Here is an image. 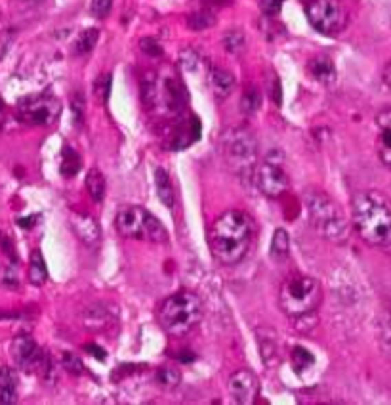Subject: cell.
Listing matches in <instances>:
<instances>
[{"label": "cell", "mask_w": 391, "mask_h": 405, "mask_svg": "<svg viewBox=\"0 0 391 405\" xmlns=\"http://www.w3.org/2000/svg\"><path fill=\"white\" fill-rule=\"evenodd\" d=\"M254 236L252 218L244 211L231 209L222 212L209 233L212 256L224 266H235L246 256Z\"/></svg>", "instance_id": "1"}, {"label": "cell", "mask_w": 391, "mask_h": 405, "mask_svg": "<svg viewBox=\"0 0 391 405\" xmlns=\"http://www.w3.org/2000/svg\"><path fill=\"white\" fill-rule=\"evenodd\" d=\"M353 228L361 239L378 249H391V199L380 191H361L351 201Z\"/></svg>", "instance_id": "2"}, {"label": "cell", "mask_w": 391, "mask_h": 405, "mask_svg": "<svg viewBox=\"0 0 391 405\" xmlns=\"http://www.w3.org/2000/svg\"><path fill=\"white\" fill-rule=\"evenodd\" d=\"M157 320L170 337H183L202 320V300L191 291H180L160 302Z\"/></svg>", "instance_id": "3"}, {"label": "cell", "mask_w": 391, "mask_h": 405, "mask_svg": "<svg viewBox=\"0 0 391 405\" xmlns=\"http://www.w3.org/2000/svg\"><path fill=\"white\" fill-rule=\"evenodd\" d=\"M309 224L317 233L332 243H344L350 239V222L338 202L323 191H309L306 195Z\"/></svg>", "instance_id": "4"}, {"label": "cell", "mask_w": 391, "mask_h": 405, "mask_svg": "<svg viewBox=\"0 0 391 405\" xmlns=\"http://www.w3.org/2000/svg\"><path fill=\"white\" fill-rule=\"evenodd\" d=\"M321 300H323L321 283L304 273L288 276L279 291V306L290 320H298L302 315L313 313L319 308Z\"/></svg>", "instance_id": "5"}, {"label": "cell", "mask_w": 391, "mask_h": 405, "mask_svg": "<svg viewBox=\"0 0 391 405\" xmlns=\"http://www.w3.org/2000/svg\"><path fill=\"white\" fill-rule=\"evenodd\" d=\"M222 153L227 160L229 169L237 174H249L258 165V142L256 136L249 127H233L229 128L222 136Z\"/></svg>", "instance_id": "6"}, {"label": "cell", "mask_w": 391, "mask_h": 405, "mask_svg": "<svg viewBox=\"0 0 391 405\" xmlns=\"http://www.w3.org/2000/svg\"><path fill=\"white\" fill-rule=\"evenodd\" d=\"M115 226L120 236L130 237V239H142V241H153V243L168 241L167 229L160 224V220L142 207L126 205L123 209H118Z\"/></svg>", "instance_id": "7"}, {"label": "cell", "mask_w": 391, "mask_h": 405, "mask_svg": "<svg viewBox=\"0 0 391 405\" xmlns=\"http://www.w3.org/2000/svg\"><path fill=\"white\" fill-rule=\"evenodd\" d=\"M254 182L266 197H281L288 191L290 180L284 170V155L281 152L267 153V157L254 167Z\"/></svg>", "instance_id": "8"}, {"label": "cell", "mask_w": 391, "mask_h": 405, "mask_svg": "<svg viewBox=\"0 0 391 405\" xmlns=\"http://www.w3.org/2000/svg\"><path fill=\"white\" fill-rule=\"evenodd\" d=\"M306 16L311 27L326 37L341 33L348 25V12L340 0H309L306 4Z\"/></svg>", "instance_id": "9"}, {"label": "cell", "mask_w": 391, "mask_h": 405, "mask_svg": "<svg viewBox=\"0 0 391 405\" xmlns=\"http://www.w3.org/2000/svg\"><path fill=\"white\" fill-rule=\"evenodd\" d=\"M61 105L50 94L29 96L19 101L17 105V118L29 127H50L59 117Z\"/></svg>", "instance_id": "10"}, {"label": "cell", "mask_w": 391, "mask_h": 405, "mask_svg": "<svg viewBox=\"0 0 391 405\" xmlns=\"http://www.w3.org/2000/svg\"><path fill=\"white\" fill-rule=\"evenodd\" d=\"M12 360L25 373H41L42 377H48L52 363L48 355L44 354L36 340L29 335H19L12 340Z\"/></svg>", "instance_id": "11"}, {"label": "cell", "mask_w": 391, "mask_h": 405, "mask_svg": "<svg viewBox=\"0 0 391 405\" xmlns=\"http://www.w3.org/2000/svg\"><path fill=\"white\" fill-rule=\"evenodd\" d=\"M229 394L237 404L250 405L256 402L260 392V380L250 369H239L229 377L227 382Z\"/></svg>", "instance_id": "12"}, {"label": "cell", "mask_w": 391, "mask_h": 405, "mask_svg": "<svg viewBox=\"0 0 391 405\" xmlns=\"http://www.w3.org/2000/svg\"><path fill=\"white\" fill-rule=\"evenodd\" d=\"M376 149L385 167L391 169V107L378 113L376 117Z\"/></svg>", "instance_id": "13"}, {"label": "cell", "mask_w": 391, "mask_h": 405, "mask_svg": "<svg viewBox=\"0 0 391 405\" xmlns=\"http://www.w3.org/2000/svg\"><path fill=\"white\" fill-rule=\"evenodd\" d=\"M71 228H73L76 237L83 241L84 245H88V247L100 245V239H101L100 224L96 222V218H92L90 214L75 212V214H73V218H71Z\"/></svg>", "instance_id": "14"}, {"label": "cell", "mask_w": 391, "mask_h": 405, "mask_svg": "<svg viewBox=\"0 0 391 405\" xmlns=\"http://www.w3.org/2000/svg\"><path fill=\"white\" fill-rule=\"evenodd\" d=\"M160 101H165L168 111L172 113H182L185 103H187V94L176 79H167L160 85Z\"/></svg>", "instance_id": "15"}, {"label": "cell", "mask_w": 391, "mask_h": 405, "mask_svg": "<svg viewBox=\"0 0 391 405\" xmlns=\"http://www.w3.org/2000/svg\"><path fill=\"white\" fill-rule=\"evenodd\" d=\"M209 85L212 88V94L216 96V100H225V98H229V94L233 92L235 76L225 69L212 65L209 69Z\"/></svg>", "instance_id": "16"}, {"label": "cell", "mask_w": 391, "mask_h": 405, "mask_svg": "<svg viewBox=\"0 0 391 405\" xmlns=\"http://www.w3.org/2000/svg\"><path fill=\"white\" fill-rule=\"evenodd\" d=\"M308 73L321 85H332L336 81V68L332 59L326 56H317L308 61Z\"/></svg>", "instance_id": "17"}, {"label": "cell", "mask_w": 391, "mask_h": 405, "mask_svg": "<svg viewBox=\"0 0 391 405\" xmlns=\"http://www.w3.org/2000/svg\"><path fill=\"white\" fill-rule=\"evenodd\" d=\"M17 402V377L14 369L0 367V404L10 405Z\"/></svg>", "instance_id": "18"}, {"label": "cell", "mask_w": 391, "mask_h": 405, "mask_svg": "<svg viewBox=\"0 0 391 405\" xmlns=\"http://www.w3.org/2000/svg\"><path fill=\"white\" fill-rule=\"evenodd\" d=\"M260 344V354H262V360L266 362V365H275L277 357H279V344H277V337H275V331H264L260 329L256 333Z\"/></svg>", "instance_id": "19"}, {"label": "cell", "mask_w": 391, "mask_h": 405, "mask_svg": "<svg viewBox=\"0 0 391 405\" xmlns=\"http://www.w3.org/2000/svg\"><path fill=\"white\" fill-rule=\"evenodd\" d=\"M83 320L86 327H92V329L98 327V329H101V327H105V325H109L111 321L115 320V315L109 313L107 306H103V304H94V306H90V308L84 312Z\"/></svg>", "instance_id": "20"}, {"label": "cell", "mask_w": 391, "mask_h": 405, "mask_svg": "<svg viewBox=\"0 0 391 405\" xmlns=\"http://www.w3.org/2000/svg\"><path fill=\"white\" fill-rule=\"evenodd\" d=\"M155 184H157V194L160 202L168 207V209H172L176 202V191L174 186H172V182H170V176H168V172L165 169H157L155 170Z\"/></svg>", "instance_id": "21"}, {"label": "cell", "mask_w": 391, "mask_h": 405, "mask_svg": "<svg viewBox=\"0 0 391 405\" xmlns=\"http://www.w3.org/2000/svg\"><path fill=\"white\" fill-rule=\"evenodd\" d=\"M269 254L275 262H284L290 254V237L286 233V229L279 228L275 229L273 241H271V247H269Z\"/></svg>", "instance_id": "22"}, {"label": "cell", "mask_w": 391, "mask_h": 405, "mask_svg": "<svg viewBox=\"0 0 391 405\" xmlns=\"http://www.w3.org/2000/svg\"><path fill=\"white\" fill-rule=\"evenodd\" d=\"M48 279V268L46 262L42 258L41 251H33L31 254V262H29V281L33 283L34 287H41L46 283Z\"/></svg>", "instance_id": "23"}, {"label": "cell", "mask_w": 391, "mask_h": 405, "mask_svg": "<svg viewBox=\"0 0 391 405\" xmlns=\"http://www.w3.org/2000/svg\"><path fill=\"white\" fill-rule=\"evenodd\" d=\"M86 189H88V194H90L92 201H103V197H105V176H103L98 169L88 170V176H86Z\"/></svg>", "instance_id": "24"}, {"label": "cell", "mask_w": 391, "mask_h": 405, "mask_svg": "<svg viewBox=\"0 0 391 405\" xmlns=\"http://www.w3.org/2000/svg\"><path fill=\"white\" fill-rule=\"evenodd\" d=\"M81 165H83V160H81V157H78V153H76L73 147L65 145V147H63V152H61V165H59L61 174H63L65 178L75 176L76 172L81 170Z\"/></svg>", "instance_id": "25"}, {"label": "cell", "mask_w": 391, "mask_h": 405, "mask_svg": "<svg viewBox=\"0 0 391 405\" xmlns=\"http://www.w3.org/2000/svg\"><path fill=\"white\" fill-rule=\"evenodd\" d=\"M214 23H216V16H214V12L210 8L197 10V12H191L187 16V25L193 31H204V29H209Z\"/></svg>", "instance_id": "26"}, {"label": "cell", "mask_w": 391, "mask_h": 405, "mask_svg": "<svg viewBox=\"0 0 391 405\" xmlns=\"http://www.w3.org/2000/svg\"><path fill=\"white\" fill-rule=\"evenodd\" d=\"M222 43H224L225 50L237 56V54H242L244 48H246V34H244L242 29H229L224 34Z\"/></svg>", "instance_id": "27"}, {"label": "cell", "mask_w": 391, "mask_h": 405, "mask_svg": "<svg viewBox=\"0 0 391 405\" xmlns=\"http://www.w3.org/2000/svg\"><path fill=\"white\" fill-rule=\"evenodd\" d=\"M262 105V94L256 86H246L241 98V111L244 115H254Z\"/></svg>", "instance_id": "28"}, {"label": "cell", "mask_w": 391, "mask_h": 405, "mask_svg": "<svg viewBox=\"0 0 391 405\" xmlns=\"http://www.w3.org/2000/svg\"><path fill=\"white\" fill-rule=\"evenodd\" d=\"M98 39H100V31H98V29H86V31H83V33L78 34V39H76L75 43L76 56H84V54H88V52L94 50Z\"/></svg>", "instance_id": "29"}, {"label": "cell", "mask_w": 391, "mask_h": 405, "mask_svg": "<svg viewBox=\"0 0 391 405\" xmlns=\"http://www.w3.org/2000/svg\"><path fill=\"white\" fill-rule=\"evenodd\" d=\"M155 380H157L160 386H165V388H176L182 382V375L172 365H165V367L157 369Z\"/></svg>", "instance_id": "30"}, {"label": "cell", "mask_w": 391, "mask_h": 405, "mask_svg": "<svg viewBox=\"0 0 391 405\" xmlns=\"http://www.w3.org/2000/svg\"><path fill=\"white\" fill-rule=\"evenodd\" d=\"M378 337H380V346H382L383 352L391 355V306L382 313V318H380Z\"/></svg>", "instance_id": "31"}, {"label": "cell", "mask_w": 391, "mask_h": 405, "mask_svg": "<svg viewBox=\"0 0 391 405\" xmlns=\"http://www.w3.org/2000/svg\"><path fill=\"white\" fill-rule=\"evenodd\" d=\"M290 360H292V365H294V369H296V371H306V369H309V367L315 363V357H313V354H311V352H308L306 348H302V346H294V350H292V354H290Z\"/></svg>", "instance_id": "32"}, {"label": "cell", "mask_w": 391, "mask_h": 405, "mask_svg": "<svg viewBox=\"0 0 391 405\" xmlns=\"http://www.w3.org/2000/svg\"><path fill=\"white\" fill-rule=\"evenodd\" d=\"M109 94H111V75L103 73L94 83V96H96V100L103 103V101H107Z\"/></svg>", "instance_id": "33"}, {"label": "cell", "mask_w": 391, "mask_h": 405, "mask_svg": "<svg viewBox=\"0 0 391 405\" xmlns=\"http://www.w3.org/2000/svg\"><path fill=\"white\" fill-rule=\"evenodd\" d=\"M180 63H182V68L185 71H195L200 63L199 52H195L193 48H183L180 52Z\"/></svg>", "instance_id": "34"}, {"label": "cell", "mask_w": 391, "mask_h": 405, "mask_svg": "<svg viewBox=\"0 0 391 405\" xmlns=\"http://www.w3.org/2000/svg\"><path fill=\"white\" fill-rule=\"evenodd\" d=\"M61 363H63V367H65L67 371L73 373V375H78V373L84 371V365L81 362V357L73 352H63L61 354Z\"/></svg>", "instance_id": "35"}, {"label": "cell", "mask_w": 391, "mask_h": 405, "mask_svg": "<svg viewBox=\"0 0 391 405\" xmlns=\"http://www.w3.org/2000/svg\"><path fill=\"white\" fill-rule=\"evenodd\" d=\"M267 90H269V98L273 100L275 105H281V101H283V88H281V81H279V76L271 73L269 75V81H267Z\"/></svg>", "instance_id": "36"}, {"label": "cell", "mask_w": 391, "mask_h": 405, "mask_svg": "<svg viewBox=\"0 0 391 405\" xmlns=\"http://www.w3.org/2000/svg\"><path fill=\"white\" fill-rule=\"evenodd\" d=\"M71 111H73V118H75L76 127H81L84 121V96L81 92H76L71 98Z\"/></svg>", "instance_id": "37"}, {"label": "cell", "mask_w": 391, "mask_h": 405, "mask_svg": "<svg viewBox=\"0 0 391 405\" xmlns=\"http://www.w3.org/2000/svg\"><path fill=\"white\" fill-rule=\"evenodd\" d=\"M284 0H260V10L264 12V16L273 17L283 10Z\"/></svg>", "instance_id": "38"}, {"label": "cell", "mask_w": 391, "mask_h": 405, "mask_svg": "<svg viewBox=\"0 0 391 405\" xmlns=\"http://www.w3.org/2000/svg\"><path fill=\"white\" fill-rule=\"evenodd\" d=\"M113 8V0H92V14L96 17H107Z\"/></svg>", "instance_id": "39"}, {"label": "cell", "mask_w": 391, "mask_h": 405, "mask_svg": "<svg viewBox=\"0 0 391 405\" xmlns=\"http://www.w3.org/2000/svg\"><path fill=\"white\" fill-rule=\"evenodd\" d=\"M140 46H142L143 54H147L149 58H160L162 56V46L155 39H142Z\"/></svg>", "instance_id": "40"}, {"label": "cell", "mask_w": 391, "mask_h": 405, "mask_svg": "<svg viewBox=\"0 0 391 405\" xmlns=\"http://www.w3.org/2000/svg\"><path fill=\"white\" fill-rule=\"evenodd\" d=\"M86 352H90V354H94L96 357H100V360L105 357V352L100 350V346H96V344H86Z\"/></svg>", "instance_id": "41"}, {"label": "cell", "mask_w": 391, "mask_h": 405, "mask_svg": "<svg viewBox=\"0 0 391 405\" xmlns=\"http://www.w3.org/2000/svg\"><path fill=\"white\" fill-rule=\"evenodd\" d=\"M383 83H385V86L391 90V61L385 65V69H383Z\"/></svg>", "instance_id": "42"}, {"label": "cell", "mask_w": 391, "mask_h": 405, "mask_svg": "<svg viewBox=\"0 0 391 405\" xmlns=\"http://www.w3.org/2000/svg\"><path fill=\"white\" fill-rule=\"evenodd\" d=\"M4 127V115H2V107H0V130Z\"/></svg>", "instance_id": "43"}, {"label": "cell", "mask_w": 391, "mask_h": 405, "mask_svg": "<svg viewBox=\"0 0 391 405\" xmlns=\"http://www.w3.org/2000/svg\"><path fill=\"white\" fill-rule=\"evenodd\" d=\"M27 2H41V0H27Z\"/></svg>", "instance_id": "44"}]
</instances>
